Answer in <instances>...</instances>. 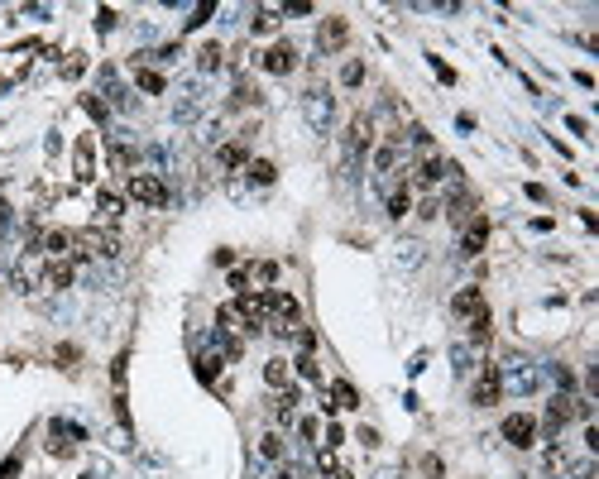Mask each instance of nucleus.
<instances>
[{"instance_id": "nucleus-10", "label": "nucleus", "mask_w": 599, "mask_h": 479, "mask_svg": "<svg viewBox=\"0 0 599 479\" xmlns=\"http://www.w3.org/2000/svg\"><path fill=\"white\" fill-rule=\"evenodd\" d=\"M374 144V120L369 115H355L350 120V154H364Z\"/></svg>"}, {"instance_id": "nucleus-6", "label": "nucleus", "mask_w": 599, "mask_h": 479, "mask_svg": "<svg viewBox=\"0 0 599 479\" xmlns=\"http://www.w3.org/2000/svg\"><path fill=\"white\" fill-rule=\"evenodd\" d=\"M298 67V48L283 39V44H273L269 53H264V72H273V77H283V72H293Z\"/></svg>"}, {"instance_id": "nucleus-14", "label": "nucleus", "mask_w": 599, "mask_h": 479, "mask_svg": "<svg viewBox=\"0 0 599 479\" xmlns=\"http://www.w3.org/2000/svg\"><path fill=\"white\" fill-rule=\"evenodd\" d=\"M441 173H446V163H441V159L432 154V159H422V163H417L412 183H417V187H436V183H441Z\"/></svg>"}, {"instance_id": "nucleus-12", "label": "nucleus", "mask_w": 599, "mask_h": 479, "mask_svg": "<svg viewBox=\"0 0 599 479\" xmlns=\"http://www.w3.org/2000/svg\"><path fill=\"white\" fill-rule=\"evenodd\" d=\"M480 307H485V293H480V288H461V293L451 297V312H456V317H475Z\"/></svg>"}, {"instance_id": "nucleus-2", "label": "nucleus", "mask_w": 599, "mask_h": 479, "mask_svg": "<svg viewBox=\"0 0 599 479\" xmlns=\"http://www.w3.org/2000/svg\"><path fill=\"white\" fill-rule=\"evenodd\" d=\"M264 302H269V317L283 326V331H293L302 317V302L293 293H278V288H264Z\"/></svg>"}, {"instance_id": "nucleus-13", "label": "nucleus", "mask_w": 599, "mask_h": 479, "mask_svg": "<svg viewBox=\"0 0 599 479\" xmlns=\"http://www.w3.org/2000/svg\"><path fill=\"white\" fill-rule=\"evenodd\" d=\"M44 283H48V288H72V259H48Z\"/></svg>"}, {"instance_id": "nucleus-33", "label": "nucleus", "mask_w": 599, "mask_h": 479, "mask_svg": "<svg viewBox=\"0 0 599 479\" xmlns=\"http://www.w3.org/2000/svg\"><path fill=\"white\" fill-rule=\"evenodd\" d=\"M273 25H278V15H273V10H259V15H254V34H269Z\"/></svg>"}, {"instance_id": "nucleus-39", "label": "nucleus", "mask_w": 599, "mask_h": 479, "mask_svg": "<svg viewBox=\"0 0 599 479\" xmlns=\"http://www.w3.org/2000/svg\"><path fill=\"white\" fill-rule=\"evenodd\" d=\"M15 475H20V455H10V460L0 465V479H15Z\"/></svg>"}, {"instance_id": "nucleus-30", "label": "nucleus", "mask_w": 599, "mask_h": 479, "mask_svg": "<svg viewBox=\"0 0 599 479\" xmlns=\"http://www.w3.org/2000/svg\"><path fill=\"white\" fill-rule=\"evenodd\" d=\"M298 374H302V379H322V365H317V355H302V360H298Z\"/></svg>"}, {"instance_id": "nucleus-42", "label": "nucleus", "mask_w": 599, "mask_h": 479, "mask_svg": "<svg viewBox=\"0 0 599 479\" xmlns=\"http://www.w3.org/2000/svg\"><path fill=\"white\" fill-rule=\"evenodd\" d=\"M0 230H10V202H0Z\"/></svg>"}, {"instance_id": "nucleus-35", "label": "nucleus", "mask_w": 599, "mask_h": 479, "mask_svg": "<svg viewBox=\"0 0 599 479\" xmlns=\"http://www.w3.org/2000/svg\"><path fill=\"white\" fill-rule=\"evenodd\" d=\"M96 29H101V34H106V29H115V10H110V5H101V10H96Z\"/></svg>"}, {"instance_id": "nucleus-37", "label": "nucleus", "mask_w": 599, "mask_h": 479, "mask_svg": "<svg viewBox=\"0 0 599 479\" xmlns=\"http://www.w3.org/2000/svg\"><path fill=\"white\" fill-rule=\"evenodd\" d=\"M72 360H77V346H58V365L62 369H72Z\"/></svg>"}, {"instance_id": "nucleus-18", "label": "nucleus", "mask_w": 599, "mask_h": 479, "mask_svg": "<svg viewBox=\"0 0 599 479\" xmlns=\"http://www.w3.org/2000/svg\"><path fill=\"white\" fill-rule=\"evenodd\" d=\"M96 211L106 216V221H120V211H125V202H120L115 192H96Z\"/></svg>"}, {"instance_id": "nucleus-3", "label": "nucleus", "mask_w": 599, "mask_h": 479, "mask_svg": "<svg viewBox=\"0 0 599 479\" xmlns=\"http://www.w3.org/2000/svg\"><path fill=\"white\" fill-rule=\"evenodd\" d=\"M503 441H508V446H518V451L537 446V417H527V412H513V417H503Z\"/></svg>"}, {"instance_id": "nucleus-17", "label": "nucleus", "mask_w": 599, "mask_h": 479, "mask_svg": "<svg viewBox=\"0 0 599 479\" xmlns=\"http://www.w3.org/2000/svg\"><path fill=\"white\" fill-rule=\"evenodd\" d=\"M135 81L144 86V91H149V96H159V91L168 86V81H164V72H154V67H135Z\"/></svg>"}, {"instance_id": "nucleus-41", "label": "nucleus", "mask_w": 599, "mask_h": 479, "mask_svg": "<svg viewBox=\"0 0 599 479\" xmlns=\"http://www.w3.org/2000/svg\"><path fill=\"white\" fill-rule=\"evenodd\" d=\"M422 470H427L432 479H441V460H436V455H427V460H422Z\"/></svg>"}, {"instance_id": "nucleus-38", "label": "nucleus", "mask_w": 599, "mask_h": 479, "mask_svg": "<svg viewBox=\"0 0 599 479\" xmlns=\"http://www.w3.org/2000/svg\"><path fill=\"white\" fill-rule=\"evenodd\" d=\"M230 288H235V293H245V288H249V273H245V268H235V273H230Z\"/></svg>"}, {"instance_id": "nucleus-34", "label": "nucleus", "mask_w": 599, "mask_h": 479, "mask_svg": "<svg viewBox=\"0 0 599 479\" xmlns=\"http://www.w3.org/2000/svg\"><path fill=\"white\" fill-rule=\"evenodd\" d=\"M432 72H436L441 81H446V86L456 81V67H451V63H441V58H432Z\"/></svg>"}, {"instance_id": "nucleus-26", "label": "nucleus", "mask_w": 599, "mask_h": 479, "mask_svg": "<svg viewBox=\"0 0 599 479\" xmlns=\"http://www.w3.org/2000/svg\"><path fill=\"white\" fill-rule=\"evenodd\" d=\"M288 336H298L302 355H312V350H317V331H312V326H293V331H288Z\"/></svg>"}, {"instance_id": "nucleus-28", "label": "nucleus", "mask_w": 599, "mask_h": 479, "mask_svg": "<svg viewBox=\"0 0 599 479\" xmlns=\"http://www.w3.org/2000/svg\"><path fill=\"white\" fill-rule=\"evenodd\" d=\"M249 278H259V283H273V278H278V264H269V259H264V264H254V268H245Z\"/></svg>"}, {"instance_id": "nucleus-19", "label": "nucleus", "mask_w": 599, "mask_h": 479, "mask_svg": "<svg viewBox=\"0 0 599 479\" xmlns=\"http://www.w3.org/2000/svg\"><path fill=\"white\" fill-rule=\"evenodd\" d=\"M470 341H475V346H485V341H489V307H480V312L470 317Z\"/></svg>"}, {"instance_id": "nucleus-40", "label": "nucleus", "mask_w": 599, "mask_h": 479, "mask_svg": "<svg viewBox=\"0 0 599 479\" xmlns=\"http://www.w3.org/2000/svg\"><path fill=\"white\" fill-rule=\"evenodd\" d=\"M556 383H561V388H575V374L566 369V365H556Z\"/></svg>"}, {"instance_id": "nucleus-15", "label": "nucleus", "mask_w": 599, "mask_h": 479, "mask_svg": "<svg viewBox=\"0 0 599 479\" xmlns=\"http://www.w3.org/2000/svg\"><path fill=\"white\" fill-rule=\"evenodd\" d=\"M336 407H360V393H355V383H345V379H336L331 383V393H327Z\"/></svg>"}, {"instance_id": "nucleus-24", "label": "nucleus", "mask_w": 599, "mask_h": 479, "mask_svg": "<svg viewBox=\"0 0 599 479\" xmlns=\"http://www.w3.org/2000/svg\"><path fill=\"white\" fill-rule=\"evenodd\" d=\"M197 67H202V72H216L220 67V44H206V48L197 53Z\"/></svg>"}, {"instance_id": "nucleus-36", "label": "nucleus", "mask_w": 599, "mask_h": 479, "mask_svg": "<svg viewBox=\"0 0 599 479\" xmlns=\"http://www.w3.org/2000/svg\"><path fill=\"white\" fill-rule=\"evenodd\" d=\"M82 110H86V115H91V120H106V106H101V101H96V96H86V101H82Z\"/></svg>"}, {"instance_id": "nucleus-29", "label": "nucleus", "mask_w": 599, "mask_h": 479, "mask_svg": "<svg viewBox=\"0 0 599 479\" xmlns=\"http://www.w3.org/2000/svg\"><path fill=\"white\" fill-rule=\"evenodd\" d=\"M211 15H216V5H211V0H206V5H197V10H192V20H187V29H202Z\"/></svg>"}, {"instance_id": "nucleus-25", "label": "nucleus", "mask_w": 599, "mask_h": 479, "mask_svg": "<svg viewBox=\"0 0 599 479\" xmlns=\"http://www.w3.org/2000/svg\"><path fill=\"white\" fill-rule=\"evenodd\" d=\"M245 159H249L245 144H225V149H220V168H240Z\"/></svg>"}, {"instance_id": "nucleus-32", "label": "nucleus", "mask_w": 599, "mask_h": 479, "mask_svg": "<svg viewBox=\"0 0 599 479\" xmlns=\"http://www.w3.org/2000/svg\"><path fill=\"white\" fill-rule=\"evenodd\" d=\"M254 101H259V91H254L249 81H240V86H235V106H254Z\"/></svg>"}, {"instance_id": "nucleus-23", "label": "nucleus", "mask_w": 599, "mask_h": 479, "mask_svg": "<svg viewBox=\"0 0 599 479\" xmlns=\"http://www.w3.org/2000/svg\"><path fill=\"white\" fill-rule=\"evenodd\" d=\"M264 383H273V388H288V365H283V360H269V365H264Z\"/></svg>"}, {"instance_id": "nucleus-9", "label": "nucleus", "mask_w": 599, "mask_h": 479, "mask_svg": "<svg viewBox=\"0 0 599 479\" xmlns=\"http://www.w3.org/2000/svg\"><path fill=\"white\" fill-rule=\"evenodd\" d=\"M485 244H489V221H485V216H475V221L465 225V235H461V249H465V254H480Z\"/></svg>"}, {"instance_id": "nucleus-1", "label": "nucleus", "mask_w": 599, "mask_h": 479, "mask_svg": "<svg viewBox=\"0 0 599 479\" xmlns=\"http://www.w3.org/2000/svg\"><path fill=\"white\" fill-rule=\"evenodd\" d=\"M130 197L139 206H164L168 202V183L159 173H130Z\"/></svg>"}, {"instance_id": "nucleus-27", "label": "nucleus", "mask_w": 599, "mask_h": 479, "mask_svg": "<svg viewBox=\"0 0 599 479\" xmlns=\"http://www.w3.org/2000/svg\"><path fill=\"white\" fill-rule=\"evenodd\" d=\"M341 81H345V86H360V81H364V63H345V67H341Z\"/></svg>"}, {"instance_id": "nucleus-4", "label": "nucleus", "mask_w": 599, "mask_h": 479, "mask_svg": "<svg viewBox=\"0 0 599 479\" xmlns=\"http://www.w3.org/2000/svg\"><path fill=\"white\" fill-rule=\"evenodd\" d=\"M499 398H503V369H499V365H485L480 379H475V402H480V407H494Z\"/></svg>"}, {"instance_id": "nucleus-21", "label": "nucleus", "mask_w": 599, "mask_h": 479, "mask_svg": "<svg viewBox=\"0 0 599 479\" xmlns=\"http://www.w3.org/2000/svg\"><path fill=\"white\" fill-rule=\"evenodd\" d=\"M216 374H220V355H197V379L202 383H216Z\"/></svg>"}, {"instance_id": "nucleus-16", "label": "nucleus", "mask_w": 599, "mask_h": 479, "mask_svg": "<svg viewBox=\"0 0 599 479\" xmlns=\"http://www.w3.org/2000/svg\"><path fill=\"white\" fill-rule=\"evenodd\" d=\"M446 216H451L456 225H470V221H475V202H470V192H461V197L446 206Z\"/></svg>"}, {"instance_id": "nucleus-7", "label": "nucleus", "mask_w": 599, "mask_h": 479, "mask_svg": "<svg viewBox=\"0 0 599 479\" xmlns=\"http://www.w3.org/2000/svg\"><path fill=\"white\" fill-rule=\"evenodd\" d=\"M575 402H580V398H566V393H561V398H551V407H546V422H542L546 436H556V431H561V426L575 417Z\"/></svg>"}, {"instance_id": "nucleus-31", "label": "nucleus", "mask_w": 599, "mask_h": 479, "mask_svg": "<svg viewBox=\"0 0 599 479\" xmlns=\"http://www.w3.org/2000/svg\"><path fill=\"white\" fill-rule=\"evenodd\" d=\"M259 451L269 455V460H283V436H264V441H259Z\"/></svg>"}, {"instance_id": "nucleus-22", "label": "nucleus", "mask_w": 599, "mask_h": 479, "mask_svg": "<svg viewBox=\"0 0 599 479\" xmlns=\"http://www.w3.org/2000/svg\"><path fill=\"white\" fill-rule=\"evenodd\" d=\"M249 178H254V183H259V187H269L273 178H278V168H273L269 159H254V163H249Z\"/></svg>"}, {"instance_id": "nucleus-11", "label": "nucleus", "mask_w": 599, "mask_h": 479, "mask_svg": "<svg viewBox=\"0 0 599 479\" xmlns=\"http://www.w3.org/2000/svg\"><path fill=\"white\" fill-rule=\"evenodd\" d=\"M350 39V25H345V15H331L327 25H322V48H341Z\"/></svg>"}, {"instance_id": "nucleus-8", "label": "nucleus", "mask_w": 599, "mask_h": 479, "mask_svg": "<svg viewBox=\"0 0 599 479\" xmlns=\"http://www.w3.org/2000/svg\"><path fill=\"white\" fill-rule=\"evenodd\" d=\"M72 173H77V183H91V178H96V149H91V134L77 139V163H72Z\"/></svg>"}, {"instance_id": "nucleus-20", "label": "nucleus", "mask_w": 599, "mask_h": 479, "mask_svg": "<svg viewBox=\"0 0 599 479\" xmlns=\"http://www.w3.org/2000/svg\"><path fill=\"white\" fill-rule=\"evenodd\" d=\"M408 206H412L408 187H393V192H388V216H393V221H403V216H408Z\"/></svg>"}, {"instance_id": "nucleus-5", "label": "nucleus", "mask_w": 599, "mask_h": 479, "mask_svg": "<svg viewBox=\"0 0 599 479\" xmlns=\"http://www.w3.org/2000/svg\"><path fill=\"white\" fill-rule=\"evenodd\" d=\"M48 436H53V441H48V451H53V455H72V451H77V441H86L82 426L62 422V417H53V422H48Z\"/></svg>"}]
</instances>
